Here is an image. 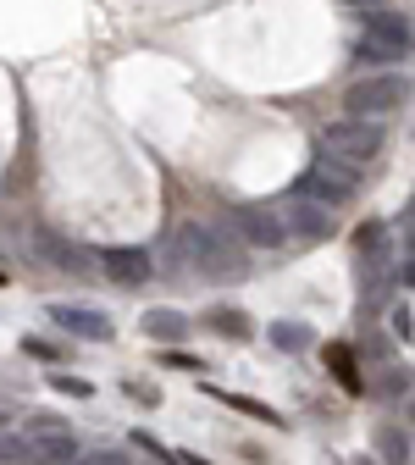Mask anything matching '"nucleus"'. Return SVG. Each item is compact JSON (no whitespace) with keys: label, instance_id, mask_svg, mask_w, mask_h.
Returning a JSON list of instances; mask_svg holds the SVG:
<instances>
[{"label":"nucleus","instance_id":"obj_1","mask_svg":"<svg viewBox=\"0 0 415 465\" xmlns=\"http://www.w3.org/2000/svg\"><path fill=\"white\" fill-rule=\"evenodd\" d=\"M183 239V255H189V277H244V244L222 227H205V222H183L177 227Z\"/></svg>","mask_w":415,"mask_h":465},{"label":"nucleus","instance_id":"obj_2","mask_svg":"<svg viewBox=\"0 0 415 465\" xmlns=\"http://www.w3.org/2000/svg\"><path fill=\"white\" fill-rule=\"evenodd\" d=\"M366 17H371V23H366L361 45H354V62H361V67H377V73L404 67L410 55H415V23H410L404 12H393V6L366 12Z\"/></svg>","mask_w":415,"mask_h":465},{"label":"nucleus","instance_id":"obj_3","mask_svg":"<svg viewBox=\"0 0 415 465\" xmlns=\"http://www.w3.org/2000/svg\"><path fill=\"white\" fill-rule=\"evenodd\" d=\"M410 94H415L410 73H399V67L371 73L361 84H349V116H371V123H382V116H399L410 105Z\"/></svg>","mask_w":415,"mask_h":465},{"label":"nucleus","instance_id":"obj_4","mask_svg":"<svg viewBox=\"0 0 415 465\" xmlns=\"http://www.w3.org/2000/svg\"><path fill=\"white\" fill-rule=\"evenodd\" d=\"M382 123H371V116H338V123L321 128V150L349 161V166H371L382 155Z\"/></svg>","mask_w":415,"mask_h":465},{"label":"nucleus","instance_id":"obj_5","mask_svg":"<svg viewBox=\"0 0 415 465\" xmlns=\"http://www.w3.org/2000/svg\"><path fill=\"white\" fill-rule=\"evenodd\" d=\"M354 189H361V166H349V161H338V155H321L311 172H305V183H300V194H311V200H321V205H349L354 200Z\"/></svg>","mask_w":415,"mask_h":465},{"label":"nucleus","instance_id":"obj_6","mask_svg":"<svg viewBox=\"0 0 415 465\" xmlns=\"http://www.w3.org/2000/svg\"><path fill=\"white\" fill-rule=\"evenodd\" d=\"M277 211H282L288 232H293V239H305V244H327L332 232H338V211L321 205V200H311V194H288Z\"/></svg>","mask_w":415,"mask_h":465},{"label":"nucleus","instance_id":"obj_7","mask_svg":"<svg viewBox=\"0 0 415 465\" xmlns=\"http://www.w3.org/2000/svg\"><path fill=\"white\" fill-rule=\"evenodd\" d=\"M232 239L244 250H277L288 239V222L277 205H239L232 211Z\"/></svg>","mask_w":415,"mask_h":465},{"label":"nucleus","instance_id":"obj_8","mask_svg":"<svg viewBox=\"0 0 415 465\" xmlns=\"http://www.w3.org/2000/svg\"><path fill=\"white\" fill-rule=\"evenodd\" d=\"M84 449H78V438H73V427H62V421H28V460L34 465H73Z\"/></svg>","mask_w":415,"mask_h":465},{"label":"nucleus","instance_id":"obj_9","mask_svg":"<svg viewBox=\"0 0 415 465\" xmlns=\"http://www.w3.org/2000/svg\"><path fill=\"white\" fill-rule=\"evenodd\" d=\"M44 316L62 327V332L84 338V343H105V338H111V316H105V311H94V305H50Z\"/></svg>","mask_w":415,"mask_h":465},{"label":"nucleus","instance_id":"obj_10","mask_svg":"<svg viewBox=\"0 0 415 465\" xmlns=\"http://www.w3.org/2000/svg\"><path fill=\"white\" fill-rule=\"evenodd\" d=\"M34 250H39L55 272H67V277H89V272L100 266V255H89V250H78V244H67V239H55V232H34Z\"/></svg>","mask_w":415,"mask_h":465},{"label":"nucleus","instance_id":"obj_11","mask_svg":"<svg viewBox=\"0 0 415 465\" xmlns=\"http://www.w3.org/2000/svg\"><path fill=\"white\" fill-rule=\"evenodd\" d=\"M100 266H105L111 282H123V288H139V282L155 277V255H144V250H105Z\"/></svg>","mask_w":415,"mask_h":465},{"label":"nucleus","instance_id":"obj_12","mask_svg":"<svg viewBox=\"0 0 415 465\" xmlns=\"http://www.w3.org/2000/svg\"><path fill=\"white\" fill-rule=\"evenodd\" d=\"M354 250H361V288L371 294L377 277L388 272V232H382L377 222H371V227H361V244H354Z\"/></svg>","mask_w":415,"mask_h":465},{"label":"nucleus","instance_id":"obj_13","mask_svg":"<svg viewBox=\"0 0 415 465\" xmlns=\"http://www.w3.org/2000/svg\"><path fill=\"white\" fill-rule=\"evenodd\" d=\"M144 332L155 343H183L189 338V316L183 311H144Z\"/></svg>","mask_w":415,"mask_h":465},{"label":"nucleus","instance_id":"obj_14","mask_svg":"<svg viewBox=\"0 0 415 465\" xmlns=\"http://www.w3.org/2000/svg\"><path fill=\"white\" fill-rule=\"evenodd\" d=\"M321 361H327V371H332L349 393H361V371H354V349H349V343H327Z\"/></svg>","mask_w":415,"mask_h":465},{"label":"nucleus","instance_id":"obj_15","mask_svg":"<svg viewBox=\"0 0 415 465\" xmlns=\"http://www.w3.org/2000/svg\"><path fill=\"white\" fill-rule=\"evenodd\" d=\"M377 454H382V465H410V438H404V427H377Z\"/></svg>","mask_w":415,"mask_h":465},{"label":"nucleus","instance_id":"obj_16","mask_svg":"<svg viewBox=\"0 0 415 465\" xmlns=\"http://www.w3.org/2000/svg\"><path fill=\"white\" fill-rule=\"evenodd\" d=\"M205 322H211L222 338H250V316H244V311H232V305H216Z\"/></svg>","mask_w":415,"mask_h":465},{"label":"nucleus","instance_id":"obj_17","mask_svg":"<svg viewBox=\"0 0 415 465\" xmlns=\"http://www.w3.org/2000/svg\"><path fill=\"white\" fill-rule=\"evenodd\" d=\"M272 343H277V349H311L316 332H311L305 322H272Z\"/></svg>","mask_w":415,"mask_h":465},{"label":"nucleus","instance_id":"obj_18","mask_svg":"<svg viewBox=\"0 0 415 465\" xmlns=\"http://www.w3.org/2000/svg\"><path fill=\"white\" fill-rule=\"evenodd\" d=\"M73 465H133V454H128V449H89V454H78Z\"/></svg>","mask_w":415,"mask_h":465},{"label":"nucleus","instance_id":"obj_19","mask_svg":"<svg viewBox=\"0 0 415 465\" xmlns=\"http://www.w3.org/2000/svg\"><path fill=\"white\" fill-rule=\"evenodd\" d=\"M50 388H55V393H73V399H89V393H94L84 377H67V371H50Z\"/></svg>","mask_w":415,"mask_h":465},{"label":"nucleus","instance_id":"obj_20","mask_svg":"<svg viewBox=\"0 0 415 465\" xmlns=\"http://www.w3.org/2000/svg\"><path fill=\"white\" fill-rule=\"evenodd\" d=\"M382 393H410V371H382Z\"/></svg>","mask_w":415,"mask_h":465},{"label":"nucleus","instance_id":"obj_21","mask_svg":"<svg viewBox=\"0 0 415 465\" xmlns=\"http://www.w3.org/2000/svg\"><path fill=\"white\" fill-rule=\"evenodd\" d=\"M23 349H28V355H39V361H55V355H62V349H55V343H44V338H28Z\"/></svg>","mask_w":415,"mask_h":465},{"label":"nucleus","instance_id":"obj_22","mask_svg":"<svg viewBox=\"0 0 415 465\" xmlns=\"http://www.w3.org/2000/svg\"><path fill=\"white\" fill-rule=\"evenodd\" d=\"M161 361H166V366H177V371H200V361H189L183 349H172V355H161Z\"/></svg>","mask_w":415,"mask_h":465},{"label":"nucleus","instance_id":"obj_23","mask_svg":"<svg viewBox=\"0 0 415 465\" xmlns=\"http://www.w3.org/2000/svg\"><path fill=\"white\" fill-rule=\"evenodd\" d=\"M128 393H133V399H144V404H155V399H161V393H155L150 382H128Z\"/></svg>","mask_w":415,"mask_h":465},{"label":"nucleus","instance_id":"obj_24","mask_svg":"<svg viewBox=\"0 0 415 465\" xmlns=\"http://www.w3.org/2000/svg\"><path fill=\"white\" fill-rule=\"evenodd\" d=\"M133 443H139V449H150V454H161V460H166V454H172V449H161V443H155V438H150V432H133Z\"/></svg>","mask_w":415,"mask_h":465},{"label":"nucleus","instance_id":"obj_25","mask_svg":"<svg viewBox=\"0 0 415 465\" xmlns=\"http://www.w3.org/2000/svg\"><path fill=\"white\" fill-rule=\"evenodd\" d=\"M349 6H361V12H382L388 0H349Z\"/></svg>","mask_w":415,"mask_h":465},{"label":"nucleus","instance_id":"obj_26","mask_svg":"<svg viewBox=\"0 0 415 465\" xmlns=\"http://www.w3.org/2000/svg\"><path fill=\"white\" fill-rule=\"evenodd\" d=\"M404 421H410V427H415V393H410V399H404Z\"/></svg>","mask_w":415,"mask_h":465},{"label":"nucleus","instance_id":"obj_27","mask_svg":"<svg viewBox=\"0 0 415 465\" xmlns=\"http://www.w3.org/2000/svg\"><path fill=\"white\" fill-rule=\"evenodd\" d=\"M0 288H6V272H0Z\"/></svg>","mask_w":415,"mask_h":465},{"label":"nucleus","instance_id":"obj_28","mask_svg":"<svg viewBox=\"0 0 415 465\" xmlns=\"http://www.w3.org/2000/svg\"><path fill=\"white\" fill-rule=\"evenodd\" d=\"M0 427H6V421H0Z\"/></svg>","mask_w":415,"mask_h":465}]
</instances>
